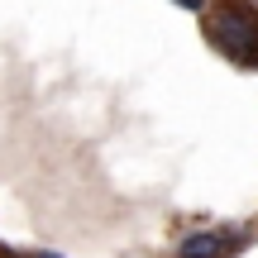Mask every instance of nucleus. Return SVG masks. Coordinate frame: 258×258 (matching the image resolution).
I'll use <instances>...</instances> for the list:
<instances>
[{"label":"nucleus","instance_id":"3","mask_svg":"<svg viewBox=\"0 0 258 258\" xmlns=\"http://www.w3.org/2000/svg\"><path fill=\"white\" fill-rule=\"evenodd\" d=\"M172 5H177V10H206L211 0H172Z\"/></svg>","mask_w":258,"mask_h":258},{"label":"nucleus","instance_id":"4","mask_svg":"<svg viewBox=\"0 0 258 258\" xmlns=\"http://www.w3.org/2000/svg\"><path fill=\"white\" fill-rule=\"evenodd\" d=\"M29 258H57V253H29Z\"/></svg>","mask_w":258,"mask_h":258},{"label":"nucleus","instance_id":"2","mask_svg":"<svg viewBox=\"0 0 258 258\" xmlns=\"http://www.w3.org/2000/svg\"><path fill=\"white\" fill-rule=\"evenodd\" d=\"M244 244H249V230H225V225L220 230H191L177 249V258H230Z\"/></svg>","mask_w":258,"mask_h":258},{"label":"nucleus","instance_id":"5","mask_svg":"<svg viewBox=\"0 0 258 258\" xmlns=\"http://www.w3.org/2000/svg\"><path fill=\"white\" fill-rule=\"evenodd\" d=\"M249 5H258V0H249Z\"/></svg>","mask_w":258,"mask_h":258},{"label":"nucleus","instance_id":"1","mask_svg":"<svg viewBox=\"0 0 258 258\" xmlns=\"http://www.w3.org/2000/svg\"><path fill=\"white\" fill-rule=\"evenodd\" d=\"M206 38L234 67H258V15L249 5H215L206 15Z\"/></svg>","mask_w":258,"mask_h":258}]
</instances>
